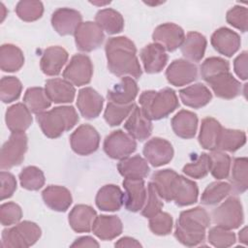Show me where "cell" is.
I'll return each mask as SVG.
<instances>
[{"label":"cell","instance_id":"cell-18","mask_svg":"<svg viewBox=\"0 0 248 248\" xmlns=\"http://www.w3.org/2000/svg\"><path fill=\"white\" fill-rule=\"evenodd\" d=\"M213 48L227 57H232L240 47V36L227 27H220L213 32L210 39Z\"/></svg>","mask_w":248,"mask_h":248},{"label":"cell","instance_id":"cell-59","mask_svg":"<svg viewBox=\"0 0 248 248\" xmlns=\"http://www.w3.org/2000/svg\"><path fill=\"white\" fill-rule=\"evenodd\" d=\"M238 238L239 241L242 242L243 244L247 245L248 243V236H247V227H244L238 233Z\"/></svg>","mask_w":248,"mask_h":248},{"label":"cell","instance_id":"cell-58","mask_svg":"<svg viewBox=\"0 0 248 248\" xmlns=\"http://www.w3.org/2000/svg\"><path fill=\"white\" fill-rule=\"evenodd\" d=\"M115 247H141V244L135 238L124 236L114 244Z\"/></svg>","mask_w":248,"mask_h":248},{"label":"cell","instance_id":"cell-19","mask_svg":"<svg viewBox=\"0 0 248 248\" xmlns=\"http://www.w3.org/2000/svg\"><path fill=\"white\" fill-rule=\"evenodd\" d=\"M104 105V98L92 87H84L78 91L77 107L80 114L86 119L99 116Z\"/></svg>","mask_w":248,"mask_h":248},{"label":"cell","instance_id":"cell-39","mask_svg":"<svg viewBox=\"0 0 248 248\" xmlns=\"http://www.w3.org/2000/svg\"><path fill=\"white\" fill-rule=\"evenodd\" d=\"M232 191L236 194L244 193L248 188V159L246 157L235 158L231 173Z\"/></svg>","mask_w":248,"mask_h":248},{"label":"cell","instance_id":"cell-57","mask_svg":"<svg viewBox=\"0 0 248 248\" xmlns=\"http://www.w3.org/2000/svg\"><path fill=\"white\" fill-rule=\"evenodd\" d=\"M99 243L91 236H81L77 238L71 247H99Z\"/></svg>","mask_w":248,"mask_h":248},{"label":"cell","instance_id":"cell-49","mask_svg":"<svg viewBox=\"0 0 248 248\" xmlns=\"http://www.w3.org/2000/svg\"><path fill=\"white\" fill-rule=\"evenodd\" d=\"M208 242L217 248H226L234 244L236 237L231 230L216 226L209 230L207 235Z\"/></svg>","mask_w":248,"mask_h":248},{"label":"cell","instance_id":"cell-30","mask_svg":"<svg viewBox=\"0 0 248 248\" xmlns=\"http://www.w3.org/2000/svg\"><path fill=\"white\" fill-rule=\"evenodd\" d=\"M123 197L124 194L118 186L108 184L98 191L95 202L97 207L103 211H117L123 204Z\"/></svg>","mask_w":248,"mask_h":248},{"label":"cell","instance_id":"cell-29","mask_svg":"<svg viewBox=\"0 0 248 248\" xmlns=\"http://www.w3.org/2000/svg\"><path fill=\"white\" fill-rule=\"evenodd\" d=\"M199 188L196 182L182 175H177L173 187L172 201L178 206L191 205L198 201Z\"/></svg>","mask_w":248,"mask_h":248},{"label":"cell","instance_id":"cell-40","mask_svg":"<svg viewBox=\"0 0 248 248\" xmlns=\"http://www.w3.org/2000/svg\"><path fill=\"white\" fill-rule=\"evenodd\" d=\"M23 104L32 113L40 114L50 107L51 101L44 88L30 87L24 93Z\"/></svg>","mask_w":248,"mask_h":248},{"label":"cell","instance_id":"cell-34","mask_svg":"<svg viewBox=\"0 0 248 248\" xmlns=\"http://www.w3.org/2000/svg\"><path fill=\"white\" fill-rule=\"evenodd\" d=\"M223 127L213 117H205L202 120L200 134L198 137L201 146L207 150H216Z\"/></svg>","mask_w":248,"mask_h":248},{"label":"cell","instance_id":"cell-42","mask_svg":"<svg viewBox=\"0 0 248 248\" xmlns=\"http://www.w3.org/2000/svg\"><path fill=\"white\" fill-rule=\"evenodd\" d=\"M232 192V186L228 182L214 181L207 185L202 194L201 202L205 205H214L222 202Z\"/></svg>","mask_w":248,"mask_h":248},{"label":"cell","instance_id":"cell-35","mask_svg":"<svg viewBox=\"0 0 248 248\" xmlns=\"http://www.w3.org/2000/svg\"><path fill=\"white\" fill-rule=\"evenodd\" d=\"M206 45L207 41L202 34L191 31L186 35L180 46L181 53L186 59L192 62H199L204 55Z\"/></svg>","mask_w":248,"mask_h":248},{"label":"cell","instance_id":"cell-7","mask_svg":"<svg viewBox=\"0 0 248 248\" xmlns=\"http://www.w3.org/2000/svg\"><path fill=\"white\" fill-rule=\"evenodd\" d=\"M27 151V136L24 133H12L3 144L0 154V168L10 170L19 166Z\"/></svg>","mask_w":248,"mask_h":248},{"label":"cell","instance_id":"cell-33","mask_svg":"<svg viewBox=\"0 0 248 248\" xmlns=\"http://www.w3.org/2000/svg\"><path fill=\"white\" fill-rule=\"evenodd\" d=\"M117 170L124 178L143 179L149 173L147 161L140 155L126 157L117 164Z\"/></svg>","mask_w":248,"mask_h":248},{"label":"cell","instance_id":"cell-52","mask_svg":"<svg viewBox=\"0 0 248 248\" xmlns=\"http://www.w3.org/2000/svg\"><path fill=\"white\" fill-rule=\"evenodd\" d=\"M149 229L156 235H168L172 230V217L161 211L149 218Z\"/></svg>","mask_w":248,"mask_h":248},{"label":"cell","instance_id":"cell-26","mask_svg":"<svg viewBox=\"0 0 248 248\" xmlns=\"http://www.w3.org/2000/svg\"><path fill=\"white\" fill-rule=\"evenodd\" d=\"M123 225L115 215L97 216L92 225L93 233L101 240H111L121 234Z\"/></svg>","mask_w":248,"mask_h":248},{"label":"cell","instance_id":"cell-4","mask_svg":"<svg viewBox=\"0 0 248 248\" xmlns=\"http://www.w3.org/2000/svg\"><path fill=\"white\" fill-rule=\"evenodd\" d=\"M36 119L45 136L56 139L78 122V115L74 107L62 106L37 114Z\"/></svg>","mask_w":248,"mask_h":248},{"label":"cell","instance_id":"cell-25","mask_svg":"<svg viewBox=\"0 0 248 248\" xmlns=\"http://www.w3.org/2000/svg\"><path fill=\"white\" fill-rule=\"evenodd\" d=\"M45 90L49 100L55 104L72 103L75 99L74 85L64 78H50L46 81Z\"/></svg>","mask_w":248,"mask_h":248},{"label":"cell","instance_id":"cell-54","mask_svg":"<svg viewBox=\"0 0 248 248\" xmlns=\"http://www.w3.org/2000/svg\"><path fill=\"white\" fill-rule=\"evenodd\" d=\"M247 16L248 12L245 7L235 5L227 12L226 20L229 24L241 32L247 31Z\"/></svg>","mask_w":248,"mask_h":248},{"label":"cell","instance_id":"cell-28","mask_svg":"<svg viewBox=\"0 0 248 248\" xmlns=\"http://www.w3.org/2000/svg\"><path fill=\"white\" fill-rule=\"evenodd\" d=\"M96 217L97 213L90 205L77 204L70 211L68 221L76 232H88L92 230Z\"/></svg>","mask_w":248,"mask_h":248},{"label":"cell","instance_id":"cell-23","mask_svg":"<svg viewBox=\"0 0 248 248\" xmlns=\"http://www.w3.org/2000/svg\"><path fill=\"white\" fill-rule=\"evenodd\" d=\"M5 121L12 133H24L31 126L33 119L27 107L22 103H17L8 108Z\"/></svg>","mask_w":248,"mask_h":248},{"label":"cell","instance_id":"cell-22","mask_svg":"<svg viewBox=\"0 0 248 248\" xmlns=\"http://www.w3.org/2000/svg\"><path fill=\"white\" fill-rule=\"evenodd\" d=\"M69 54L65 48L59 46H51L46 48L40 60L42 72L49 77L60 74L63 66L68 60Z\"/></svg>","mask_w":248,"mask_h":248},{"label":"cell","instance_id":"cell-24","mask_svg":"<svg viewBox=\"0 0 248 248\" xmlns=\"http://www.w3.org/2000/svg\"><path fill=\"white\" fill-rule=\"evenodd\" d=\"M42 198L46 205L58 212H65L72 204L71 192L64 186L49 185L42 192Z\"/></svg>","mask_w":248,"mask_h":248},{"label":"cell","instance_id":"cell-3","mask_svg":"<svg viewBox=\"0 0 248 248\" xmlns=\"http://www.w3.org/2000/svg\"><path fill=\"white\" fill-rule=\"evenodd\" d=\"M139 103L142 112L150 120L165 118L179 107L176 93L170 87L159 91L145 90L140 94Z\"/></svg>","mask_w":248,"mask_h":248},{"label":"cell","instance_id":"cell-1","mask_svg":"<svg viewBox=\"0 0 248 248\" xmlns=\"http://www.w3.org/2000/svg\"><path fill=\"white\" fill-rule=\"evenodd\" d=\"M108 69L116 77L129 75L140 78L142 70L137 57V47L127 37L119 36L109 38L105 46Z\"/></svg>","mask_w":248,"mask_h":248},{"label":"cell","instance_id":"cell-44","mask_svg":"<svg viewBox=\"0 0 248 248\" xmlns=\"http://www.w3.org/2000/svg\"><path fill=\"white\" fill-rule=\"evenodd\" d=\"M20 186L29 191H37L45 184L44 172L35 166L25 167L18 174Z\"/></svg>","mask_w":248,"mask_h":248},{"label":"cell","instance_id":"cell-6","mask_svg":"<svg viewBox=\"0 0 248 248\" xmlns=\"http://www.w3.org/2000/svg\"><path fill=\"white\" fill-rule=\"evenodd\" d=\"M212 221L215 225L233 230L240 227L243 223L242 204L236 197H230L211 212Z\"/></svg>","mask_w":248,"mask_h":248},{"label":"cell","instance_id":"cell-37","mask_svg":"<svg viewBox=\"0 0 248 248\" xmlns=\"http://www.w3.org/2000/svg\"><path fill=\"white\" fill-rule=\"evenodd\" d=\"M24 64L21 49L12 44L2 45L0 47V68L3 72H17Z\"/></svg>","mask_w":248,"mask_h":248},{"label":"cell","instance_id":"cell-11","mask_svg":"<svg viewBox=\"0 0 248 248\" xmlns=\"http://www.w3.org/2000/svg\"><path fill=\"white\" fill-rule=\"evenodd\" d=\"M74 36L77 48L84 52L99 48L105 39L103 29L93 21L81 22L76 29Z\"/></svg>","mask_w":248,"mask_h":248},{"label":"cell","instance_id":"cell-10","mask_svg":"<svg viewBox=\"0 0 248 248\" xmlns=\"http://www.w3.org/2000/svg\"><path fill=\"white\" fill-rule=\"evenodd\" d=\"M92 76L93 65L89 56L85 54H75L63 71L64 79L77 86L88 84Z\"/></svg>","mask_w":248,"mask_h":248},{"label":"cell","instance_id":"cell-21","mask_svg":"<svg viewBox=\"0 0 248 248\" xmlns=\"http://www.w3.org/2000/svg\"><path fill=\"white\" fill-rule=\"evenodd\" d=\"M144 71L147 74H157L162 72L168 62V54L165 48L157 44L146 45L140 53Z\"/></svg>","mask_w":248,"mask_h":248},{"label":"cell","instance_id":"cell-17","mask_svg":"<svg viewBox=\"0 0 248 248\" xmlns=\"http://www.w3.org/2000/svg\"><path fill=\"white\" fill-rule=\"evenodd\" d=\"M81 14L74 9L59 8L51 16V25L61 36L72 35L81 23Z\"/></svg>","mask_w":248,"mask_h":248},{"label":"cell","instance_id":"cell-38","mask_svg":"<svg viewBox=\"0 0 248 248\" xmlns=\"http://www.w3.org/2000/svg\"><path fill=\"white\" fill-rule=\"evenodd\" d=\"M96 23L109 35L120 33L124 28V18L121 14L113 9L107 8L97 12Z\"/></svg>","mask_w":248,"mask_h":248},{"label":"cell","instance_id":"cell-56","mask_svg":"<svg viewBox=\"0 0 248 248\" xmlns=\"http://www.w3.org/2000/svg\"><path fill=\"white\" fill-rule=\"evenodd\" d=\"M247 61H248V52L246 50L242 51L239 55H237V57L233 61L234 73L242 80H246L248 77Z\"/></svg>","mask_w":248,"mask_h":248},{"label":"cell","instance_id":"cell-46","mask_svg":"<svg viewBox=\"0 0 248 248\" xmlns=\"http://www.w3.org/2000/svg\"><path fill=\"white\" fill-rule=\"evenodd\" d=\"M16 13L21 20L31 22L42 17L44 6L41 1L22 0L16 4Z\"/></svg>","mask_w":248,"mask_h":248},{"label":"cell","instance_id":"cell-16","mask_svg":"<svg viewBox=\"0 0 248 248\" xmlns=\"http://www.w3.org/2000/svg\"><path fill=\"white\" fill-rule=\"evenodd\" d=\"M122 185L125 189L123 203L126 209L131 212H138L142 209L147 198L143 179L125 178Z\"/></svg>","mask_w":248,"mask_h":248},{"label":"cell","instance_id":"cell-45","mask_svg":"<svg viewBox=\"0 0 248 248\" xmlns=\"http://www.w3.org/2000/svg\"><path fill=\"white\" fill-rule=\"evenodd\" d=\"M136 105L134 103L128 105H118L108 102L104 112V119L109 126L120 125L126 117H128Z\"/></svg>","mask_w":248,"mask_h":248},{"label":"cell","instance_id":"cell-13","mask_svg":"<svg viewBox=\"0 0 248 248\" xmlns=\"http://www.w3.org/2000/svg\"><path fill=\"white\" fill-rule=\"evenodd\" d=\"M152 39L154 43L161 45L165 50L174 51L181 46L185 39V33L179 25L167 22L158 25L154 29Z\"/></svg>","mask_w":248,"mask_h":248},{"label":"cell","instance_id":"cell-41","mask_svg":"<svg viewBox=\"0 0 248 248\" xmlns=\"http://www.w3.org/2000/svg\"><path fill=\"white\" fill-rule=\"evenodd\" d=\"M246 142V134L240 130L223 128L216 150L234 152Z\"/></svg>","mask_w":248,"mask_h":248},{"label":"cell","instance_id":"cell-60","mask_svg":"<svg viewBox=\"0 0 248 248\" xmlns=\"http://www.w3.org/2000/svg\"><path fill=\"white\" fill-rule=\"evenodd\" d=\"M0 10H1V22H2L4 20V18L6 17V15H7V10H6L3 3H0Z\"/></svg>","mask_w":248,"mask_h":248},{"label":"cell","instance_id":"cell-51","mask_svg":"<svg viewBox=\"0 0 248 248\" xmlns=\"http://www.w3.org/2000/svg\"><path fill=\"white\" fill-rule=\"evenodd\" d=\"M163 206V200L159 196L154 184L150 181L147 187L146 202L141 209V215L145 218H151L161 212Z\"/></svg>","mask_w":248,"mask_h":248},{"label":"cell","instance_id":"cell-43","mask_svg":"<svg viewBox=\"0 0 248 248\" xmlns=\"http://www.w3.org/2000/svg\"><path fill=\"white\" fill-rule=\"evenodd\" d=\"M209 156V171L217 180L228 178L231 170V157L220 150H213Z\"/></svg>","mask_w":248,"mask_h":248},{"label":"cell","instance_id":"cell-2","mask_svg":"<svg viewBox=\"0 0 248 248\" xmlns=\"http://www.w3.org/2000/svg\"><path fill=\"white\" fill-rule=\"evenodd\" d=\"M210 222L208 212L201 206L184 210L176 221L174 237L185 246H198L204 240Z\"/></svg>","mask_w":248,"mask_h":248},{"label":"cell","instance_id":"cell-27","mask_svg":"<svg viewBox=\"0 0 248 248\" xmlns=\"http://www.w3.org/2000/svg\"><path fill=\"white\" fill-rule=\"evenodd\" d=\"M139 92V87L134 78L123 77L110 90L108 91L107 97L109 102L118 105L132 104Z\"/></svg>","mask_w":248,"mask_h":248},{"label":"cell","instance_id":"cell-15","mask_svg":"<svg viewBox=\"0 0 248 248\" xmlns=\"http://www.w3.org/2000/svg\"><path fill=\"white\" fill-rule=\"evenodd\" d=\"M212 89L213 93L221 99H233L240 95V82L229 72H223L204 80Z\"/></svg>","mask_w":248,"mask_h":248},{"label":"cell","instance_id":"cell-9","mask_svg":"<svg viewBox=\"0 0 248 248\" xmlns=\"http://www.w3.org/2000/svg\"><path fill=\"white\" fill-rule=\"evenodd\" d=\"M103 147L109 158L122 160L136 151L137 142L129 134L116 130L106 137Z\"/></svg>","mask_w":248,"mask_h":248},{"label":"cell","instance_id":"cell-36","mask_svg":"<svg viewBox=\"0 0 248 248\" xmlns=\"http://www.w3.org/2000/svg\"><path fill=\"white\" fill-rule=\"evenodd\" d=\"M177 173L170 169H165L155 171L151 176V182L154 184L159 196L166 202H172L173 187Z\"/></svg>","mask_w":248,"mask_h":248},{"label":"cell","instance_id":"cell-14","mask_svg":"<svg viewBox=\"0 0 248 248\" xmlns=\"http://www.w3.org/2000/svg\"><path fill=\"white\" fill-rule=\"evenodd\" d=\"M165 75L169 83L179 87L196 80L198 68L194 63L188 60L175 59L169 65Z\"/></svg>","mask_w":248,"mask_h":248},{"label":"cell","instance_id":"cell-8","mask_svg":"<svg viewBox=\"0 0 248 248\" xmlns=\"http://www.w3.org/2000/svg\"><path fill=\"white\" fill-rule=\"evenodd\" d=\"M70 144L75 153L81 156H87L98 149L100 144V135L93 126L82 124L70 136Z\"/></svg>","mask_w":248,"mask_h":248},{"label":"cell","instance_id":"cell-12","mask_svg":"<svg viewBox=\"0 0 248 248\" xmlns=\"http://www.w3.org/2000/svg\"><path fill=\"white\" fill-rule=\"evenodd\" d=\"M142 153L153 167H161L170 163L173 157V147L170 141L162 138H152L143 146Z\"/></svg>","mask_w":248,"mask_h":248},{"label":"cell","instance_id":"cell-48","mask_svg":"<svg viewBox=\"0 0 248 248\" xmlns=\"http://www.w3.org/2000/svg\"><path fill=\"white\" fill-rule=\"evenodd\" d=\"M210 161L209 156L206 153H202L195 161L186 164L182 171L189 177L201 179L205 177L209 172Z\"/></svg>","mask_w":248,"mask_h":248},{"label":"cell","instance_id":"cell-61","mask_svg":"<svg viewBox=\"0 0 248 248\" xmlns=\"http://www.w3.org/2000/svg\"><path fill=\"white\" fill-rule=\"evenodd\" d=\"M92 4H94V5H101V6H103V5H106V4H109V2H91Z\"/></svg>","mask_w":248,"mask_h":248},{"label":"cell","instance_id":"cell-20","mask_svg":"<svg viewBox=\"0 0 248 248\" xmlns=\"http://www.w3.org/2000/svg\"><path fill=\"white\" fill-rule=\"evenodd\" d=\"M124 128L133 139L142 141L150 137L153 127L151 120L147 118L141 108L136 105L124 123Z\"/></svg>","mask_w":248,"mask_h":248},{"label":"cell","instance_id":"cell-32","mask_svg":"<svg viewBox=\"0 0 248 248\" xmlns=\"http://www.w3.org/2000/svg\"><path fill=\"white\" fill-rule=\"evenodd\" d=\"M178 93L182 103L193 108H202L212 99L210 90L202 83H195L181 89Z\"/></svg>","mask_w":248,"mask_h":248},{"label":"cell","instance_id":"cell-55","mask_svg":"<svg viewBox=\"0 0 248 248\" xmlns=\"http://www.w3.org/2000/svg\"><path fill=\"white\" fill-rule=\"evenodd\" d=\"M0 196L1 201H4L8 198H11L15 191L16 190V180L14 174L9 171L2 170L0 172Z\"/></svg>","mask_w":248,"mask_h":248},{"label":"cell","instance_id":"cell-53","mask_svg":"<svg viewBox=\"0 0 248 248\" xmlns=\"http://www.w3.org/2000/svg\"><path fill=\"white\" fill-rule=\"evenodd\" d=\"M22 218L21 207L16 202H9L0 206V221L3 226L17 224Z\"/></svg>","mask_w":248,"mask_h":248},{"label":"cell","instance_id":"cell-31","mask_svg":"<svg viewBox=\"0 0 248 248\" xmlns=\"http://www.w3.org/2000/svg\"><path fill=\"white\" fill-rule=\"evenodd\" d=\"M170 124L177 137L186 140L192 139L198 129V116L190 110L181 109L171 118Z\"/></svg>","mask_w":248,"mask_h":248},{"label":"cell","instance_id":"cell-47","mask_svg":"<svg viewBox=\"0 0 248 248\" xmlns=\"http://www.w3.org/2000/svg\"><path fill=\"white\" fill-rule=\"evenodd\" d=\"M22 90V84L16 77H3L0 81V98L5 104L17 100Z\"/></svg>","mask_w":248,"mask_h":248},{"label":"cell","instance_id":"cell-5","mask_svg":"<svg viewBox=\"0 0 248 248\" xmlns=\"http://www.w3.org/2000/svg\"><path fill=\"white\" fill-rule=\"evenodd\" d=\"M40 227L31 221H22L15 227L5 229L2 232V243L4 248H26L34 245L41 237Z\"/></svg>","mask_w":248,"mask_h":248},{"label":"cell","instance_id":"cell-50","mask_svg":"<svg viewBox=\"0 0 248 248\" xmlns=\"http://www.w3.org/2000/svg\"><path fill=\"white\" fill-rule=\"evenodd\" d=\"M230 71V64L227 60L221 57H208L206 58L200 67L201 77L203 80L217 74Z\"/></svg>","mask_w":248,"mask_h":248}]
</instances>
